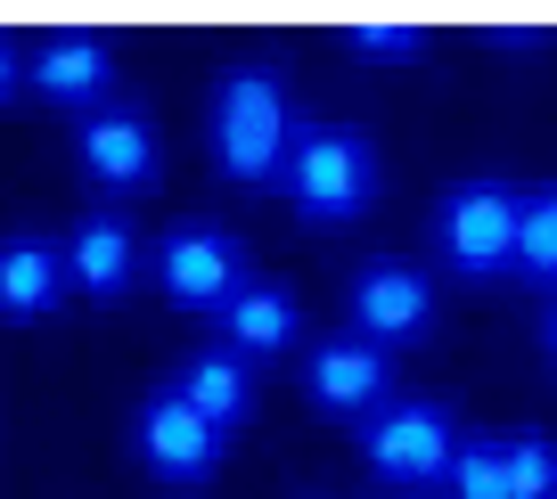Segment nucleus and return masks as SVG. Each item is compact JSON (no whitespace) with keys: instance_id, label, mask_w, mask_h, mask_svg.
I'll use <instances>...</instances> for the list:
<instances>
[{"instance_id":"obj_13","label":"nucleus","mask_w":557,"mask_h":499,"mask_svg":"<svg viewBox=\"0 0 557 499\" xmlns=\"http://www.w3.org/2000/svg\"><path fill=\"white\" fill-rule=\"evenodd\" d=\"M173 394L189 401L197 417H213L222 434H238V426H246V410H255V369H246L238 352L206 345V352H189V361L173 369Z\"/></svg>"},{"instance_id":"obj_2","label":"nucleus","mask_w":557,"mask_h":499,"mask_svg":"<svg viewBox=\"0 0 557 499\" xmlns=\"http://www.w3.org/2000/svg\"><path fill=\"white\" fill-rule=\"evenodd\" d=\"M278 189L304 222H352L377 197V148L352 123H296L287 139V164H278Z\"/></svg>"},{"instance_id":"obj_9","label":"nucleus","mask_w":557,"mask_h":499,"mask_svg":"<svg viewBox=\"0 0 557 499\" xmlns=\"http://www.w3.org/2000/svg\"><path fill=\"white\" fill-rule=\"evenodd\" d=\"M74 164H83L90 189H148V180H157V132H148L139 107L107 99L99 115H83V132H74Z\"/></svg>"},{"instance_id":"obj_20","label":"nucleus","mask_w":557,"mask_h":499,"mask_svg":"<svg viewBox=\"0 0 557 499\" xmlns=\"http://www.w3.org/2000/svg\"><path fill=\"white\" fill-rule=\"evenodd\" d=\"M484 41H492V50H533V41H541V34H533V25H492V34H484Z\"/></svg>"},{"instance_id":"obj_4","label":"nucleus","mask_w":557,"mask_h":499,"mask_svg":"<svg viewBox=\"0 0 557 499\" xmlns=\"http://www.w3.org/2000/svg\"><path fill=\"white\" fill-rule=\"evenodd\" d=\"M361 459L377 466L401 491H443L459 459V426L451 401H385V410L361 417Z\"/></svg>"},{"instance_id":"obj_10","label":"nucleus","mask_w":557,"mask_h":499,"mask_svg":"<svg viewBox=\"0 0 557 499\" xmlns=\"http://www.w3.org/2000/svg\"><path fill=\"white\" fill-rule=\"evenodd\" d=\"M34 90L50 107H74V115H99L115 99V50L99 34H41L34 50Z\"/></svg>"},{"instance_id":"obj_12","label":"nucleus","mask_w":557,"mask_h":499,"mask_svg":"<svg viewBox=\"0 0 557 499\" xmlns=\"http://www.w3.org/2000/svg\"><path fill=\"white\" fill-rule=\"evenodd\" d=\"M213 327H222V352L271 361V352H287L304 336V303H296V287H278V278H246V287L213 311Z\"/></svg>"},{"instance_id":"obj_8","label":"nucleus","mask_w":557,"mask_h":499,"mask_svg":"<svg viewBox=\"0 0 557 499\" xmlns=\"http://www.w3.org/2000/svg\"><path fill=\"white\" fill-rule=\"evenodd\" d=\"M304 394L320 401L329 417H369L394 401V361H385L369 336H320L312 352H304Z\"/></svg>"},{"instance_id":"obj_11","label":"nucleus","mask_w":557,"mask_h":499,"mask_svg":"<svg viewBox=\"0 0 557 499\" xmlns=\"http://www.w3.org/2000/svg\"><path fill=\"white\" fill-rule=\"evenodd\" d=\"M74 295L66 278V246L41 238V229H9L0 238V320H50Z\"/></svg>"},{"instance_id":"obj_18","label":"nucleus","mask_w":557,"mask_h":499,"mask_svg":"<svg viewBox=\"0 0 557 499\" xmlns=\"http://www.w3.org/2000/svg\"><path fill=\"white\" fill-rule=\"evenodd\" d=\"M345 50H352V58H426V34H418V25L361 17V25H345Z\"/></svg>"},{"instance_id":"obj_14","label":"nucleus","mask_w":557,"mask_h":499,"mask_svg":"<svg viewBox=\"0 0 557 499\" xmlns=\"http://www.w3.org/2000/svg\"><path fill=\"white\" fill-rule=\"evenodd\" d=\"M132 271H139V246H132V229H123V213H83L74 238H66V278L83 295H99V303H115V295L132 287Z\"/></svg>"},{"instance_id":"obj_17","label":"nucleus","mask_w":557,"mask_h":499,"mask_svg":"<svg viewBox=\"0 0 557 499\" xmlns=\"http://www.w3.org/2000/svg\"><path fill=\"white\" fill-rule=\"evenodd\" d=\"M500 459H508V499H557V442L549 434H500Z\"/></svg>"},{"instance_id":"obj_5","label":"nucleus","mask_w":557,"mask_h":499,"mask_svg":"<svg viewBox=\"0 0 557 499\" xmlns=\"http://www.w3.org/2000/svg\"><path fill=\"white\" fill-rule=\"evenodd\" d=\"M148 262H157V287L173 295L181 311H222L230 295L246 287V246H238V229H222V222H173Z\"/></svg>"},{"instance_id":"obj_21","label":"nucleus","mask_w":557,"mask_h":499,"mask_svg":"<svg viewBox=\"0 0 557 499\" xmlns=\"http://www.w3.org/2000/svg\"><path fill=\"white\" fill-rule=\"evenodd\" d=\"M541 352H549V369H557V295H549V311H541Z\"/></svg>"},{"instance_id":"obj_1","label":"nucleus","mask_w":557,"mask_h":499,"mask_svg":"<svg viewBox=\"0 0 557 499\" xmlns=\"http://www.w3.org/2000/svg\"><path fill=\"white\" fill-rule=\"evenodd\" d=\"M206 132H213V173H222V180H278L287 139H296V115H287V83H278V66H262V58L222 66Z\"/></svg>"},{"instance_id":"obj_6","label":"nucleus","mask_w":557,"mask_h":499,"mask_svg":"<svg viewBox=\"0 0 557 499\" xmlns=\"http://www.w3.org/2000/svg\"><path fill=\"white\" fill-rule=\"evenodd\" d=\"M132 450H139V466H148L157 483H173V491H197V483L222 466L230 434L213 426V417H197L189 401L173 394V385H157V394L139 401V417H132Z\"/></svg>"},{"instance_id":"obj_3","label":"nucleus","mask_w":557,"mask_h":499,"mask_svg":"<svg viewBox=\"0 0 557 499\" xmlns=\"http://www.w3.org/2000/svg\"><path fill=\"white\" fill-rule=\"evenodd\" d=\"M517 213L524 189H508V180H451L435 197V254L459 278H508L517 271Z\"/></svg>"},{"instance_id":"obj_19","label":"nucleus","mask_w":557,"mask_h":499,"mask_svg":"<svg viewBox=\"0 0 557 499\" xmlns=\"http://www.w3.org/2000/svg\"><path fill=\"white\" fill-rule=\"evenodd\" d=\"M17 83H25V58H17V41L0 34V99H9V90H17Z\"/></svg>"},{"instance_id":"obj_16","label":"nucleus","mask_w":557,"mask_h":499,"mask_svg":"<svg viewBox=\"0 0 557 499\" xmlns=\"http://www.w3.org/2000/svg\"><path fill=\"white\" fill-rule=\"evenodd\" d=\"M451 499H508V459H500V434H459V459H451Z\"/></svg>"},{"instance_id":"obj_15","label":"nucleus","mask_w":557,"mask_h":499,"mask_svg":"<svg viewBox=\"0 0 557 499\" xmlns=\"http://www.w3.org/2000/svg\"><path fill=\"white\" fill-rule=\"evenodd\" d=\"M517 271L557 287V180H549V189H524V213H517Z\"/></svg>"},{"instance_id":"obj_7","label":"nucleus","mask_w":557,"mask_h":499,"mask_svg":"<svg viewBox=\"0 0 557 499\" xmlns=\"http://www.w3.org/2000/svg\"><path fill=\"white\" fill-rule=\"evenodd\" d=\"M345 311H352V336H369L377 352H394V345H410V336H426V327H435V278L418 271V262L377 254V262H361V271H352Z\"/></svg>"}]
</instances>
